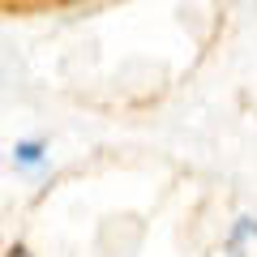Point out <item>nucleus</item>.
<instances>
[{
    "mask_svg": "<svg viewBox=\"0 0 257 257\" xmlns=\"http://www.w3.org/2000/svg\"><path fill=\"white\" fill-rule=\"evenodd\" d=\"M13 159H18L22 167H39L43 163V150H39V142H22V146L13 150Z\"/></svg>",
    "mask_w": 257,
    "mask_h": 257,
    "instance_id": "obj_1",
    "label": "nucleus"
},
{
    "mask_svg": "<svg viewBox=\"0 0 257 257\" xmlns=\"http://www.w3.org/2000/svg\"><path fill=\"white\" fill-rule=\"evenodd\" d=\"M9 257H30V253H26V248H22V244H18V248H13V253H9Z\"/></svg>",
    "mask_w": 257,
    "mask_h": 257,
    "instance_id": "obj_2",
    "label": "nucleus"
}]
</instances>
